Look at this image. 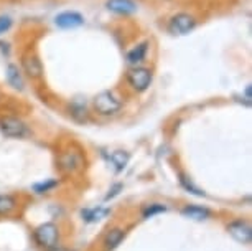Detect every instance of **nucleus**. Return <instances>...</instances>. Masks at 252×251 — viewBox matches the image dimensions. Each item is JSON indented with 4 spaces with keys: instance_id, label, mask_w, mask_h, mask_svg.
Segmentation results:
<instances>
[{
    "instance_id": "nucleus-2",
    "label": "nucleus",
    "mask_w": 252,
    "mask_h": 251,
    "mask_svg": "<svg viewBox=\"0 0 252 251\" xmlns=\"http://www.w3.org/2000/svg\"><path fill=\"white\" fill-rule=\"evenodd\" d=\"M91 106H93L94 114H97L101 117H111L122 111L124 99L122 96H119L114 89H104V91L97 93L96 96L93 98Z\"/></svg>"
},
{
    "instance_id": "nucleus-4",
    "label": "nucleus",
    "mask_w": 252,
    "mask_h": 251,
    "mask_svg": "<svg viewBox=\"0 0 252 251\" xmlns=\"http://www.w3.org/2000/svg\"><path fill=\"white\" fill-rule=\"evenodd\" d=\"M20 70L23 76L33 83H40L45 78V66L41 63L40 55L33 48H27L20 55Z\"/></svg>"
},
{
    "instance_id": "nucleus-18",
    "label": "nucleus",
    "mask_w": 252,
    "mask_h": 251,
    "mask_svg": "<svg viewBox=\"0 0 252 251\" xmlns=\"http://www.w3.org/2000/svg\"><path fill=\"white\" fill-rule=\"evenodd\" d=\"M166 210H168V208H166V205H163V203H150V205L144 207L142 216H144V218H152V216L160 215V213H163Z\"/></svg>"
},
{
    "instance_id": "nucleus-20",
    "label": "nucleus",
    "mask_w": 252,
    "mask_h": 251,
    "mask_svg": "<svg viewBox=\"0 0 252 251\" xmlns=\"http://www.w3.org/2000/svg\"><path fill=\"white\" fill-rule=\"evenodd\" d=\"M178 177H180V183H182V187L185 188V190L191 192V193H194V195H198V197H204V192L201 190V188H198L196 185H194V183L191 182V179L185 177L183 174H180Z\"/></svg>"
},
{
    "instance_id": "nucleus-21",
    "label": "nucleus",
    "mask_w": 252,
    "mask_h": 251,
    "mask_svg": "<svg viewBox=\"0 0 252 251\" xmlns=\"http://www.w3.org/2000/svg\"><path fill=\"white\" fill-rule=\"evenodd\" d=\"M58 187V180H46V182H41V183H36V185H33V190L36 193H48L51 192L53 188Z\"/></svg>"
},
{
    "instance_id": "nucleus-1",
    "label": "nucleus",
    "mask_w": 252,
    "mask_h": 251,
    "mask_svg": "<svg viewBox=\"0 0 252 251\" xmlns=\"http://www.w3.org/2000/svg\"><path fill=\"white\" fill-rule=\"evenodd\" d=\"M56 167L63 175L74 177L86 169V155L78 145L69 144L64 149H61L56 155Z\"/></svg>"
},
{
    "instance_id": "nucleus-24",
    "label": "nucleus",
    "mask_w": 252,
    "mask_h": 251,
    "mask_svg": "<svg viewBox=\"0 0 252 251\" xmlns=\"http://www.w3.org/2000/svg\"><path fill=\"white\" fill-rule=\"evenodd\" d=\"M45 251H66V248L63 245H53V246H50V248H46Z\"/></svg>"
},
{
    "instance_id": "nucleus-13",
    "label": "nucleus",
    "mask_w": 252,
    "mask_h": 251,
    "mask_svg": "<svg viewBox=\"0 0 252 251\" xmlns=\"http://www.w3.org/2000/svg\"><path fill=\"white\" fill-rule=\"evenodd\" d=\"M5 78L8 86H12L17 91H23L25 89V76H23L20 66L15 63H8L5 68Z\"/></svg>"
},
{
    "instance_id": "nucleus-8",
    "label": "nucleus",
    "mask_w": 252,
    "mask_h": 251,
    "mask_svg": "<svg viewBox=\"0 0 252 251\" xmlns=\"http://www.w3.org/2000/svg\"><path fill=\"white\" fill-rule=\"evenodd\" d=\"M227 233L232 236V240H236L241 245H251L252 243V226L247 220L237 218L232 220L226 225Z\"/></svg>"
},
{
    "instance_id": "nucleus-5",
    "label": "nucleus",
    "mask_w": 252,
    "mask_h": 251,
    "mask_svg": "<svg viewBox=\"0 0 252 251\" xmlns=\"http://www.w3.org/2000/svg\"><path fill=\"white\" fill-rule=\"evenodd\" d=\"M0 132L8 139H25L32 134L30 127L25 121L10 114L0 116Z\"/></svg>"
},
{
    "instance_id": "nucleus-11",
    "label": "nucleus",
    "mask_w": 252,
    "mask_h": 251,
    "mask_svg": "<svg viewBox=\"0 0 252 251\" xmlns=\"http://www.w3.org/2000/svg\"><path fill=\"white\" fill-rule=\"evenodd\" d=\"M127 230L124 226H111L102 236L101 246L102 251H114L119 248V245L122 243L124 238H126Z\"/></svg>"
},
{
    "instance_id": "nucleus-25",
    "label": "nucleus",
    "mask_w": 252,
    "mask_h": 251,
    "mask_svg": "<svg viewBox=\"0 0 252 251\" xmlns=\"http://www.w3.org/2000/svg\"><path fill=\"white\" fill-rule=\"evenodd\" d=\"M246 99L251 103V84H247L246 86Z\"/></svg>"
},
{
    "instance_id": "nucleus-10",
    "label": "nucleus",
    "mask_w": 252,
    "mask_h": 251,
    "mask_svg": "<svg viewBox=\"0 0 252 251\" xmlns=\"http://www.w3.org/2000/svg\"><path fill=\"white\" fill-rule=\"evenodd\" d=\"M55 25L61 30H74L84 25V17L76 10H66L55 17Z\"/></svg>"
},
{
    "instance_id": "nucleus-15",
    "label": "nucleus",
    "mask_w": 252,
    "mask_h": 251,
    "mask_svg": "<svg viewBox=\"0 0 252 251\" xmlns=\"http://www.w3.org/2000/svg\"><path fill=\"white\" fill-rule=\"evenodd\" d=\"M180 213H182V216H185V218L193 220V221H204V220L211 218V215H213V212L209 210V208L199 207V205H185L182 210H180Z\"/></svg>"
},
{
    "instance_id": "nucleus-14",
    "label": "nucleus",
    "mask_w": 252,
    "mask_h": 251,
    "mask_svg": "<svg viewBox=\"0 0 252 251\" xmlns=\"http://www.w3.org/2000/svg\"><path fill=\"white\" fill-rule=\"evenodd\" d=\"M20 202L12 193H0V218H8L18 212Z\"/></svg>"
},
{
    "instance_id": "nucleus-22",
    "label": "nucleus",
    "mask_w": 252,
    "mask_h": 251,
    "mask_svg": "<svg viewBox=\"0 0 252 251\" xmlns=\"http://www.w3.org/2000/svg\"><path fill=\"white\" fill-rule=\"evenodd\" d=\"M12 25H13V20L10 15H0V36L10 30Z\"/></svg>"
},
{
    "instance_id": "nucleus-7",
    "label": "nucleus",
    "mask_w": 252,
    "mask_h": 251,
    "mask_svg": "<svg viewBox=\"0 0 252 251\" xmlns=\"http://www.w3.org/2000/svg\"><path fill=\"white\" fill-rule=\"evenodd\" d=\"M60 236H61L60 226L53 223V221L41 223L40 226H36V228L33 230V240H35V243L43 250L50 248V246H53V245H58Z\"/></svg>"
},
{
    "instance_id": "nucleus-16",
    "label": "nucleus",
    "mask_w": 252,
    "mask_h": 251,
    "mask_svg": "<svg viewBox=\"0 0 252 251\" xmlns=\"http://www.w3.org/2000/svg\"><path fill=\"white\" fill-rule=\"evenodd\" d=\"M111 213V210L109 208H102V207H97V208H93V210H86V212H83V216H84V220L86 221H99V220H102V218H106V216Z\"/></svg>"
},
{
    "instance_id": "nucleus-23",
    "label": "nucleus",
    "mask_w": 252,
    "mask_h": 251,
    "mask_svg": "<svg viewBox=\"0 0 252 251\" xmlns=\"http://www.w3.org/2000/svg\"><path fill=\"white\" fill-rule=\"evenodd\" d=\"M124 188L122 183H114V185L109 188V193H107V197H106V200H111V198L114 197H117L119 193H121V190Z\"/></svg>"
},
{
    "instance_id": "nucleus-3",
    "label": "nucleus",
    "mask_w": 252,
    "mask_h": 251,
    "mask_svg": "<svg viewBox=\"0 0 252 251\" xmlns=\"http://www.w3.org/2000/svg\"><path fill=\"white\" fill-rule=\"evenodd\" d=\"M154 83V70L150 66H129L126 71V84L132 93L142 94Z\"/></svg>"
},
{
    "instance_id": "nucleus-19",
    "label": "nucleus",
    "mask_w": 252,
    "mask_h": 251,
    "mask_svg": "<svg viewBox=\"0 0 252 251\" xmlns=\"http://www.w3.org/2000/svg\"><path fill=\"white\" fill-rule=\"evenodd\" d=\"M71 116L76 121H88V111H86V104H78L73 103L71 104Z\"/></svg>"
},
{
    "instance_id": "nucleus-6",
    "label": "nucleus",
    "mask_w": 252,
    "mask_h": 251,
    "mask_svg": "<svg viewBox=\"0 0 252 251\" xmlns=\"http://www.w3.org/2000/svg\"><path fill=\"white\" fill-rule=\"evenodd\" d=\"M198 25V18L189 12H178L175 15L170 17L168 20V32L175 36H183L191 33Z\"/></svg>"
},
{
    "instance_id": "nucleus-12",
    "label": "nucleus",
    "mask_w": 252,
    "mask_h": 251,
    "mask_svg": "<svg viewBox=\"0 0 252 251\" xmlns=\"http://www.w3.org/2000/svg\"><path fill=\"white\" fill-rule=\"evenodd\" d=\"M149 50H150V41L149 40L139 41L137 45H134L126 53V63H127V66L144 65V61L147 60V56H149Z\"/></svg>"
},
{
    "instance_id": "nucleus-9",
    "label": "nucleus",
    "mask_w": 252,
    "mask_h": 251,
    "mask_svg": "<svg viewBox=\"0 0 252 251\" xmlns=\"http://www.w3.org/2000/svg\"><path fill=\"white\" fill-rule=\"evenodd\" d=\"M106 8L114 15L132 17L139 12V3L135 0H107Z\"/></svg>"
},
{
    "instance_id": "nucleus-17",
    "label": "nucleus",
    "mask_w": 252,
    "mask_h": 251,
    "mask_svg": "<svg viewBox=\"0 0 252 251\" xmlns=\"http://www.w3.org/2000/svg\"><path fill=\"white\" fill-rule=\"evenodd\" d=\"M109 159H111L112 165H116L117 170H122L127 165V162H129L130 157L126 150H114V152H111V155H109Z\"/></svg>"
}]
</instances>
